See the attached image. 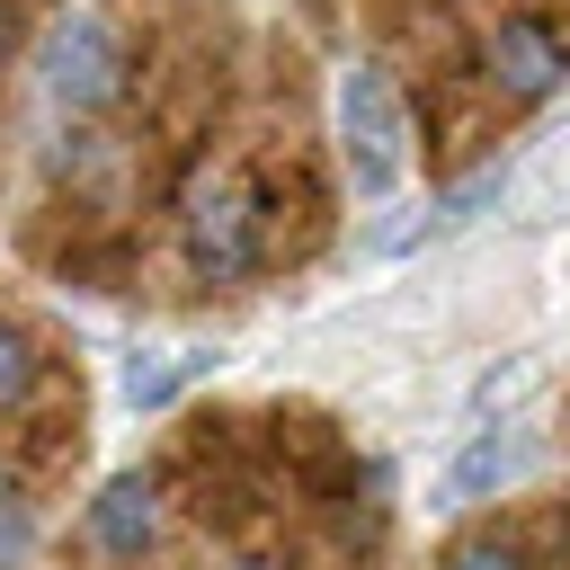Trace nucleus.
Instances as JSON below:
<instances>
[{"label": "nucleus", "mask_w": 570, "mask_h": 570, "mask_svg": "<svg viewBox=\"0 0 570 570\" xmlns=\"http://www.w3.org/2000/svg\"><path fill=\"white\" fill-rule=\"evenodd\" d=\"M338 151H347L356 196H392L401 187V169H410V107H401L383 62H356L338 80Z\"/></svg>", "instance_id": "obj_1"}, {"label": "nucleus", "mask_w": 570, "mask_h": 570, "mask_svg": "<svg viewBox=\"0 0 570 570\" xmlns=\"http://www.w3.org/2000/svg\"><path fill=\"white\" fill-rule=\"evenodd\" d=\"M116 89H125V45L107 36V18H89V9L53 18L45 27V98L62 116H98V107H116Z\"/></svg>", "instance_id": "obj_2"}, {"label": "nucleus", "mask_w": 570, "mask_h": 570, "mask_svg": "<svg viewBox=\"0 0 570 570\" xmlns=\"http://www.w3.org/2000/svg\"><path fill=\"white\" fill-rule=\"evenodd\" d=\"M178 232H187V258H196V276H214V285L249 276V258H258V214H249L240 178H223V169L187 187V214H178Z\"/></svg>", "instance_id": "obj_3"}, {"label": "nucleus", "mask_w": 570, "mask_h": 570, "mask_svg": "<svg viewBox=\"0 0 570 570\" xmlns=\"http://www.w3.org/2000/svg\"><path fill=\"white\" fill-rule=\"evenodd\" d=\"M481 62H490V80H499L508 98H552V89L570 80V45H561L543 18H499L490 45H481Z\"/></svg>", "instance_id": "obj_4"}, {"label": "nucleus", "mask_w": 570, "mask_h": 570, "mask_svg": "<svg viewBox=\"0 0 570 570\" xmlns=\"http://www.w3.org/2000/svg\"><path fill=\"white\" fill-rule=\"evenodd\" d=\"M534 463V428H517V419H499V428H481L445 472H436V508H472V499H499L517 472Z\"/></svg>", "instance_id": "obj_5"}, {"label": "nucleus", "mask_w": 570, "mask_h": 570, "mask_svg": "<svg viewBox=\"0 0 570 570\" xmlns=\"http://www.w3.org/2000/svg\"><path fill=\"white\" fill-rule=\"evenodd\" d=\"M89 534H98V552L142 561V552H151V534H160V499H151V481H142V472L107 481V490H98V508H89Z\"/></svg>", "instance_id": "obj_6"}, {"label": "nucleus", "mask_w": 570, "mask_h": 570, "mask_svg": "<svg viewBox=\"0 0 570 570\" xmlns=\"http://www.w3.org/2000/svg\"><path fill=\"white\" fill-rule=\"evenodd\" d=\"M517 205H525V223L570 214V134H543V142H534V160H525V178H517Z\"/></svg>", "instance_id": "obj_7"}, {"label": "nucleus", "mask_w": 570, "mask_h": 570, "mask_svg": "<svg viewBox=\"0 0 570 570\" xmlns=\"http://www.w3.org/2000/svg\"><path fill=\"white\" fill-rule=\"evenodd\" d=\"M499 187H508L499 169H481V178H463V187H445V196L428 205V223H419V232H463V223H472V214H481V205H490ZM419 232H410V240H419Z\"/></svg>", "instance_id": "obj_8"}, {"label": "nucleus", "mask_w": 570, "mask_h": 570, "mask_svg": "<svg viewBox=\"0 0 570 570\" xmlns=\"http://www.w3.org/2000/svg\"><path fill=\"white\" fill-rule=\"evenodd\" d=\"M187 365H196V356H134V365H125V401H134V410H160V401H178Z\"/></svg>", "instance_id": "obj_9"}, {"label": "nucleus", "mask_w": 570, "mask_h": 570, "mask_svg": "<svg viewBox=\"0 0 570 570\" xmlns=\"http://www.w3.org/2000/svg\"><path fill=\"white\" fill-rule=\"evenodd\" d=\"M27 383H36V338H27L18 321H0V410L27 401Z\"/></svg>", "instance_id": "obj_10"}, {"label": "nucleus", "mask_w": 570, "mask_h": 570, "mask_svg": "<svg viewBox=\"0 0 570 570\" xmlns=\"http://www.w3.org/2000/svg\"><path fill=\"white\" fill-rule=\"evenodd\" d=\"M27 543H36V517H27V499H18V490H0V570H9Z\"/></svg>", "instance_id": "obj_11"}, {"label": "nucleus", "mask_w": 570, "mask_h": 570, "mask_svg": "<svg viewBox=\"0 0 570 570\" xmlns=\"http://www.w3.org/2000/svg\"><path fill=\"white\" fill-rule=\"evenodd\" d=\"M445 570H525V552H517V543H463Z\"/></svg>", "instance_id": "obj_12"}, {"label": "nucleus", "mask_w": 570, "mask_h": 570, "mask_svg": "<svg viewBox=\"0 0 570 570\" xmlns=\"http://www.w3.org/2000/svg\"><path fill=\"white\" fill-rule=\"evenodd\" d=\"M232 570H276V561H232Z\"/></svg>", "instance_id": "obj_13"}, {"label": "nucleus", "mask_w": 570, "mask_h": 570, "mask_svg": "<svg viewBox=\"0 0 570 570\" xmlns=\"http://www.w3.org/2000/svg\"><path fill=\"white\" fill-rule=\"evenodd\" d=\"M0 45H9V18H0Z\"/></svg>", "instance_id": "obj_14"}]
</instances>
